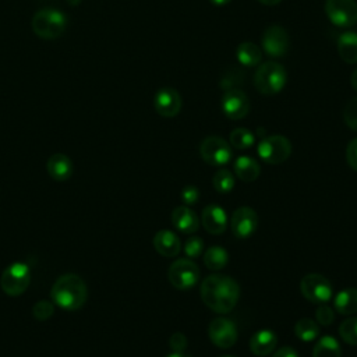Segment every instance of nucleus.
Instances as JSON below:
<instances>
[{
    "label": "nucleus",
    "mask_w": 357,
    "mask_h": 357,
    "mask_svg": "<svg viewBox=\"0 0 357 357\" xmlns=\"http://www.w3.org/2000/svg\"><path fill=\"white\" fill-rule=\"evenodd\" d=\"M199 294L208 308L218 314H227L240 298V286L227 275L212 273L202 280Z\"/></svg>",
    "instance_id": "1"
},
{
    "label": "nucleus",
    "mask_w": 357,
    "mask_h": 357,
    "mask_svg": "<svg viewBox=\"0 0 357 357\" xmlns=\"http://www.w3.org/2000/svg\"><path fill=\"white\" fill-rule=\"evenodd\" d=\"M50 297L56 307L64 311H77L86 303L88 287L81 276L64 273L54 280L50 289Z\"/></svg>",
    "instance_id": "2"
},
{
    "label": "nucleus",
    "mask_w": 357,
    "mask_h": 357,
    "mask_svg": "<svg viewBox=\"0 0 357 357\" xmlns=\"http://www.w3.org/2000/svg\"><path fill=\"white\" fill-rule=\"evenodd\" d=\"M31 26L36 36L52 40L61 36L66 31L67 17L57 8H40L33 14Z\"/></svg>",
    "instance_id": "3"
},
{
    "label": "nucleus",
    "mask_w": 357,
    "mask_h": 357,
    "mask_svg": "<svg viewBox=\"0 0 357 357\" xmlns=\"http://www.w3.org/2000/svg\"><path fill=\"white\" fill-rule=\"evenodd\" d=\"M287 82L286 68L276 61H265L258 66L254 74V85L262 95L279 93Z\"/></svg>",
    "instance_id": "4"
},
{
    "label": "nucleus",
    "mask_w": 357,
    "mask_h": 357,
    "mask_svg": "<svg viewBox=\"0 0 357 357\" xmlns=\"http://www.w3.org/2000/svg\"><path fill=\"white\" fill-rule=\"evenodd\" d=\"M31 283V268L22 261L10 264L0 276L1 290L11 297L21 296Z\"/></svg>",
    "instance_id": "5"
},
{
    "label": "nucleus",
    "mask_w": 357,
    "mask_h": 357,
    "mask_svg": "<svg viewBox=\"0 0 357 357\" xmlns=\"http://www.w3.org/2000/svg\"><path fill=\"white\" fill-rule=\"evenodd\" d=\"M258 156L268 165H279L289 159L291 153L290 141L279 134L264 137L257 148Z\"/></svg>",
    "instance_id": "6"
},
{
    "label": "nucleus",
    "mask_w": 357,
    "mask_h": 357,
    "mask_svg": "<svg viewBox=\"0 0 357 357\" xmlns=\"http://www.w3.org/2000/svg\"><path fill=\"white\" fill-rule=\"evenodd\" d=\"M167 278L173 287L178 290H187L197 284L199 279V268L194 261L188 258H180L169 266Z\"/></svg>",
    "instance_id": "7"
},
{
    "label": "nucleus",
    "mask_w": 357,
    "mask_h": 357,
    "mask_svg": "<svg viewBox=\"0 0 357 357\" xmlns=\"http://www.w3.org/2000/svg\"><path fill=\"white\" fill-rule=\"evenodd\" d=\"M199 155L211 166H225L231 159V148L226 139L218 135H209L199 145Z\"/></svg>",
    "instance_id": "8"
},
{
    "label": "nucleus",
    "mask_w": 357,
    "mask_h": 357,
    "mask_svg": "<svg viewBox=\"0 0 357 357\" xmlns=\"http://www.w3.org/2000/svg\"><path fill=\"white\" fill-rule=\"evenodd\" d=\"M325 14L339 28L353 26L357 24V3L356 0H326Z\"/></svg>",
    "instance_id": "9"
},
{
    "label": "nucleus",
    "mask_w": 357,
    "mask_h": 357,
    "mask_svg": "<svg viewBox=\"0 0 357 357\" xmlns=\"http://www.w3.org/2000/svg\"><path fill=\"white\" fill-rule=\"evenodd\" d=\"M300 290L303 296L314 304H324L332 297L331 282L321 273L305 275L300 282Z\"/></svg>",
    "instance_id": "10"
},
{
    "label": "nucleus",
    "mask_w": 357,
    "mask_h": 357,
    "mask_svg": "<svg viewBox=\"0 0 357 357\" xmlns=\"http://www.w3.org/2000/svg\"><path fill=\"white\" fill-rule=\"evenodd\" d=\"M262 50L273 59L283 57L290 46V39L286 29L280 25L268 26L261 38Z\"/></svg>",
    "instance_id": "11"
},
{
    "label": "nucleus",
    "mask_w": 357,
    "mask_h": 357,
    "mask_svg": "<svg viewBox=\"0 0 357 357\" xmlns=\"http://www.w3.org/2000/svg\"><path fill=\"white\" fill-rule=\"evenodd\" d=\"M237 326L236 324L229 318H215L209 322L208 326V336L211 342L220 347V349H229L231 347L237 340Z\"/></svg>",
    "instance_id": "12"
},
{
    "label": "nucleus",
    "mask_w": 357,
    "mask_h": 357,
    "mask_svg": "<svg viewBox=\"0 0 357 357\" xmlns=\"http://www.w3.org/2000/svg\"><path fill=\"white\" fill-rule=\"evenodd\" d=\"M220 107H222L223 114L227 119L240 120L248 114L250 100L241 89L231 88L223 93L222 100H220Z\"/></svg>",
    "instance_id": "13"
},
{
    "label": "nucleus",
    "mask_w": 357,
    "mask_h": 357,
    "mask_svg": "<svg viewBox=\"0 0 357 357\" xmlns=\"http://www.w3.org/2000/svg\"><path fill=\"white\" fill-rule=\"evenodd\" d=\"M258 227V215L250 206L237 208L230 218V230L234 237L243 240L255 233Z\"/></svg>",
    "instance_id": "14"
},
{
    "label": "nucleus",
    "mask_w": 357,
    "mask_h": 357,
    "mask_svg": "<svg viewBox=\"0 0 357 357\" xmlns=\"http://www.w3.org/2000/svg\"><path fill=\"white\" fill-rule=\"evenodd\" d=\"M181 96L173 88H160L153 98V106L162 117H174L181 110Z\"/></svg>",
    "instance_id": "15"
},
{
    "label": "nucleus",
    "mask_w": 357,
    "mask_h": 357,
    "mask_svg": "<svg viewBox=\"0 0 357 357\" xmlns=\"http://www.w3.org/2000/svg\"><path fill=\"white\" fill-rule=\"evenodd\" d=\"M201 222L209 234H222L227 229V215L220 205L211 204L202 209Z\"/></svg>",
    "instance_id": "16"
},
{
    "label": "nucleus",
    "mask_w": 357,
    "mask_h": 357,
    "mask_svg": "<svg viewBox=\"0 0 357 357\" xmlns=\"http://www.w3.org/2000/svg\"><path fill=\"white\" fill-rule=\"evenodd\" d=\"M172 223L173 226L185 234H191L195 233L198 230L199 226V220L198 216L195 213V211H192L190 206H176L172 212Z\"/></svg>",
    "instance_id": "17"
},
{
    "label": "nucleus",
    "mask_w": 357,
    "mask_h": 357,
    "mask_svg": "<svg viewBox=\"0 0 357 357\" xmlns=\"http://www.w3.org/2000/svg\"><path fill=\"white\" fill-rule=\"evenodd\" d=\"M278 344V336L271 329H259L250 339V350L258 357L269 356Z\"/></svg>",
    "instance_id": "18"
},
{
    "label": "nucleus",
    "mask_w": 357,
    "mask_h": 357,
    "mask_svg": "<svg viewBox=\"0 0 357 357\" xmlns=\"http://www.w3.org/2000/svg\"><path fill=\"white\" fill-rule=\"evenodd\" d=\"M153 247L158 251V254L172 258L176 257L181 250V241L176 233L167 229L159 230L153 237Z\"/></svg>",
    "instance_id": "19"
},
{
    "label": "nucleus",
    "mask_w": 357,
    "mask_h": 357,
    "mask_svg": "<svg viewBox=\"0 0 357 357\" xmlns=\"http://www.w3.org/2000/svg\"><path fill=\"white\" fill-rule=\"evenodd\" d=\"M46 169L49 176L56 181L68 180L74 172L71 159L64 153H53L46 162Z\"/></svg>",
    "instance_id": "20"
},
{
    "label": "nucleus",
    "mask_w": 357,
    "mask_h": 357,
    "mask_svg": "<svg viewBox=\"0 0 357 357\" xmlns=\"http://www.w3.org/2000/svg\"><path fill=\"white\" fill-rule=\"evenodd\" d=\"M336 46H337L339 57L344 63L347 64L357 63V32L346 31L340 33L337 38Z\"/></svg>",
    "instance_id": "21"
},
{
    "label": "nucleus",
    "mask_w": 357,
    "mask_h": 357,
    "mask_svg": "<svg viewBox=\"0 0 357 357\" xmlns=\"http://www.w3.org/2000/svg\"><path fill=\"white\" fill-rule=\"evenodd\" d=\"M233 169H234L236 176L244 183H251V181L257 180L261 173L259 163L254 158L247 156V155L238 156L233 165Z\"/></svg>",
    "instance_id": "22"
},
{
    "label": "nucleus",
    "mask_w": 357,
    "mask_h": 357,
    "mask_svg": "<svg viewBox=\"0 0 357 357\" xmlns=\"http://www.w3.org/2000/svg\"><path fill=\"white\" fill-rule=\"evenodd\" d=\"M333 307L339 314H343V315H351L357 312V289L349 287L339 291L335 296Z\"/></svg>",
    "instance_id": "23"
},
{
    "label": "nucleus",
    "mask_w": 357,
    "mask_h": 357,
    "mask_svg": "<svg viewBox=\"0 0 357 357\" xmlns=\"http://www.w3.org/2000/svg\"><path fill=\"white\" fill-rule=\"evenodd\" d=\"M236 57L243 67H257L262 59V52L255 43L243 42L236 49Z\"/></svg>",
    "instance_id": "24"
},
{
    "label": "nucleus",
    "mask_w": 357,
    "mask_h": 357,
    "mask_svg": "<svg viewBox=\"0 0 357 357\" xmlns=\"http://www.w3.org/2000/svg\"><path fill=\"white\" fill-rule=\"evenodd\" d=\"M312 357H342V347L333 336H322L312 349Z\"/></svg>",
    "instance_id": "25"
},
{
    "label": "nucleus",
    "mask_w": 357,
    "mask_h": 357,
    "mask_svg": "<svg viewBox=\"0 0 357 357\" xmlns=\"http://www.w3.org/2000/svg\"><path fill=\"white\" fill-rule=\"evenodd\" d=\"M229 262L227 251L220 245L209 247L204 254V264L211 271H220Z\"/></svg>",
    "instance_id": "26"
},
{
    "label": "nucleus",
    "mask_w": 357,
    "mask_h": 357,
    "mask_svg": "<svg viewBox=\"0 0 357 357\" xmlns=\"http://www.w3.org/2000/svg\"><path fill=\"white\" fill-rule=\"evenodd\" d=\"M294 333L301 342H312L319 335V326L311 318H300L294 325Z\"/></svg>",
    "instance_id": "27"
},
{
    "label": "nucleus",
    "mask_w": 357,
    "mask_h": 357,
    "mask_svg": "<svg viewBox=\"0 0 357 357\" xmlns=\"http://www.w3.org/2000/svg\"><path fill=\"white\" fill-rule=\"evenodd\" d=\"M254 141H255L254 132H251L248 128H244V127L234 128L229 137L230 145L234 146L236 149H248L254 145Z\"/></svg>",
    "instance_id": "28"
},
{
    "label": "nucleus",
    "mask_w": 357,
    "mask_h": 357,
    "mask_svg": "<svg viewBox=\"0 0 357 357\" xmlns=\"http://www.w3.org/2000/svg\"><path fill=\"white\" fill-rule=\"evenodd\" d=\"M213 188L220 194H227L234 188V176L227 169H220L215 173L213 178Z\"/></svg>",
    "instance_id": "29"
},
{
    "label": "nucleus",
    "mask_w": 357,
    "mask_h": 357,
    "mask_svg": "<svg viewBox=\"0 0 357 357\" xmlns=\"http://www.w3.org/2000/svg\"><path fill=\"white\" fill-rule=\"evenodd\" d=\"M340 337L353 346H357V317L346 318L339 326Z\"/></svg>",
    "instance_id": "30"
},
{
    "label": "nucleus",
    "mask_w": 357,
    "mask_h": 357,
    "mask_svg": "<svg viewBox=\"0 0 357 357\" xmlns=\"http://www.w3.org/2000/svg\"><path fill=\"white\" fill-rule=\"evenodd\" d=\"M54 312V304L53 301H47V300H40L38 303L33 304L32 307V315L38 319V321H46L49 319Z\"/></svg>",
    "instance_id": "31"
},
{
    "label": "nucleus",
    "mask_w": 357,
    "mask_h": 357,
    "mask_svg": "<svg viewBox=\"0 0 357 357\" xmlns=\"http://www.w3.org/2000/svg\"><path fill=\"white\" fill-rule=\"evenodd\" d=\"M343 120L350 130L357 131V96L346 103L343 109Z\"/></svg>",
    "instance_id": "32"
},
{
    "label": "nucleus",
    "mask_w": 357,
    "mask_h": 357,
    "mask_svg": "<svg viewBox=\"0 0 357 357\" xmlns=\"http://www.w3.org/2000/svg\"><path fill=\"white\" fill-rule=\"evenodd\" d=\"M204 251V241L199 236H191L184 243V252L188 258H197Z\"/></svg>",
    "instance_id": "33"
},
{
    "label": "nucleus",
    "mask_w": 357,
    "mask_h": 357,
    "mask_svg": "<svg viewBox=\"0 0 357 357\" xmlns=\"http://www.w3.org/2000/svg\"><path fill=\"white\" fill-rule=\"evenodd\" d=\"M315 318H317V322H319L324 326H328L335 321V312L332 307L324 303V304H319L318 308L315 310Z\"/></svg>",
    "instance_id": "34"
},
{
    "label": "nucleus",
    "mask_w": 357,
    "mask_h": 357,
    "mask_svg": "<svg viewBox=\"0 0 357 357\" xmlns=\"http://www.w3.org/2000/svg\"><path fill=\"white\" fill-rule=\"evenodd\" d=\"M188 346V342H187V337L180 333V332H176L170 336L169 339V347L172 349V351H177V353H183Z\"/></svg>",
    "instance_id": "35"
},
{
    "label": "nucleus",
    "mask_w": 357,
    "mask_h": 357,
    "mask_svg": "<svg viewBox=\"0 0 357 357\" xmlns=\"http://www.w3.org/2000/svg\"><path fill=\"white\" fill-rule=\"evenodd\" d=\"M199 199V191L197 187L194 185H187L181 190V201L187 205L191 206L194 204H197Z\"/></svg>",
    "instance_id": "36"
},
{
    "label": "nucleus",
    "mask_w": 357,
    "mask_h": 357,
    "mask_svg": "<svg viewBox=\"0 0 357 357\" xmlns=\"http://www.w3.org/2000/svg\"><path fill=\"white\" fill-rule=\"evenodd\" d=\"M346 160L349 166L357 172V138L351 139L346 149Z\"/></svg>",
    "instance_id": "37"
},
{
    "label": "nucleus",
    "mask_w": 357,
    "mask_h": 357,
    "mask_svg": "<svg viewBox=\"0 0 357 357\" xmlns=\"http://www.w3.org/2000/svg\"><path fill=\"white\" fill-rule=\"evenodd\" d=\"M272 357H298L297 351L290 347V346H284V347H280L279 350H276Z\"/></svg>",
    "instance_id": "38"
},
{
    "label": "nucleus",
    "mask_w": 357,
    "mask_h": 357,
    "mask_svg": "<svg viewBox=\"0 0 357 357\" xmlns=\"http://www.w3.org/2000/svg\"><path fill=\"white\" fill-rule=\"evenodd\" d=\"M350 84H351V88L357 92V67L353 70L351 73V77H350Z\"/></svg>",
    "instance_id": "39"
},
{
    "label": "nucleus",
    "mask_w": 357,
    "mask_h": 357,
    "mask_svg": "<svg viewBox=\"0 0 357 357\" xmlns=\"http://www.w3.org/2000/svg\"><path fill=\"white\" fill-rule=\"evenodd\" d=\"M213 6H226V4H229L231 0H209Z\"/></svg>",
    "instance_id": "40"
},
{
    "label": "nucleus",
    "mask_w": 357,
    "mask_h": 357,
    "mask_svg": "<svg viewBox=\"0 0 357 357\" xmlns=\"http://www.w3.org/2000/svg\"><path fill=\"white\" fill-rule=\"evenodd\" d=\"M259 3H262V4H265V6H276V4H279L282 0H258Z\"/></svg>",
    "instance_id": "41"
},
{
    "label": "nucleus",
    "mask_w": 357,
    "mask_h": 357,
    "mask_svg": "<svg viewBox=\"0 0 357 357\" xmlns=\"http://www.w3.org/2000/svg\"><path fill=\"white\" fill-rule=\"evenodd\" d=\"M166 357H191V356H188V354H185L184 351L183 353H177V351H172L170 354H167Z\"/></svg>",
    "instance_id": "42"
},
{
    "label": "nucleus",
    "mask_w": 357,
    "mask_h": 357,
    "mask_svg": "<svg viewBox=\"0 0 357 357\" xmlns=\"http://www.w3.org/2000/svg\"><path fill=\"white\" fill-rule=\"evenodd\" d=\"M220 357H233V356H220Z\"/></svg>",
    "instance_id": "43"
}]
</instances>
